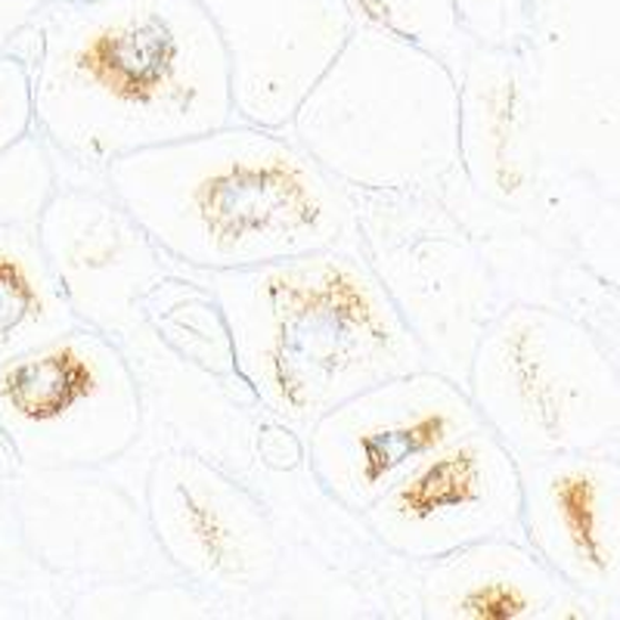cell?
Segmentation results:
<instances>
[{"label":"cell","mask_w":620,"mask_h":620,"mask_svg":"<svg viewBox=\"0 0 620 620\" xmlns=\"http://www.w3.org/2000/svg\"><path fill=\"white\" fill-rule=\"evenodd\" d=\"M29 66L38 131L90 171L239 119L199 0H81L47 22Z\"/></svg>","instance_id":"1"},{"label":"cell","mask_w":620,"mask_h":620,"mask_svg":"<svg viewBox=\"0 0 620 620\" xmlns=\"http://www.w3.org/2000/svg\"><path fill=\"white\" fill-rule=\"evenodd\" d=\"M103 178L171 261L202 273L339 249L360 233L348 187L289 128L237 119L121 156Z\"/></svg>","instance_id":"2"},{"label":"cell","mask_w":620,"mask_h":620,"mask_svg":"<svg viewBox=\"0 0 620 620\" xmlns=\"http://www.w3.org/2000/svg\"><path fill=\"white\" fill-rule=\"evenodd\" d=\"M208 292L239 382L301 434L363 388L429 367V348L382 273L348 246L218 270Z\"/></svg>","instance_id":"3"},{"label":"cell","mask_w":620,"mask_h":620,"mask_svg":"<svg viewBox=\"0 0 620 620\" xmlns=\"http://www.w3.org/2000/svg\"><path fill=\"white\" fill-rule=\"evenodd\" d=\"M289 131L344 187L426 190L462 162L459 74L426 47L357 26Z\"/></svg>","instance_id":"4"},{"label":"cell","mask_w":620,"mask_h":620,"mask_svg":"<svg viewBox=\"0 0 620 620\" xmlns=\"http://www.w3.org/2000/svg\"><path fill=\"white\" fill-rule=\"evenodd\" d=\"M466 388L516 457L587 450L611 419L608 379L587 332L564 313L509 304L474 341Z\"/></svg>","instance_id":"5"},{"label":"cell","mask_w":620,"mask_h":620,"mask_svg":"<svg viewBox=\"0 0 620 620\" xmlns=\"http://www.w3.org/2000/svg\"><path fill=\"white\" fill-rule=\"evenodd\" d=\"M0 429L26 469H97L140 438V382L112 336L81 323L0 363Z\"/></svg>","instance_id":"6"},{"label":"cell","mask_w":620,"mask_h":620,"mask_svg":"<svg viewBox=\"0 0 620 620\" xmlns=\"http://www.w3.org/2000/svg\"><path fill=\"white\" fill-rule=\"evenodd\" d=\"M481 426L469 388L422 367L320 416L304 431V459L326 497L363 518L426 459Z\"/></svg>","instance_id":"7"},{"label":"cell","mask_w":620,"mask_h":620,"mask_svg":"<svg viewBox=\"0 0 620 620\" xmlns=\"http://www.w3.org/2000/svg\"><path fill=\"white\" fill-rule=\"evenodd\" d=\"M147 524L164 559L202 590L249 596L280 574L282 543L264 506L192 450L152 462Z\"/></svg>","instance_id":"8"},{"label":"cell","mask_w":620,"mask_h":620,"mask_svg":"<svg viewBox=\"0 0 620 620\" xmlns=\"http://www.w3.org/2000/svg\"><path fill=\"white\" fill-rule=\"evenodd\" d=\"M388 552L434 561L457 549L521 533V469L488 426L447 443L363 516Z\"/></svg>","instance_id":"9"},{"label":"cell","mask_w":620,"mask_h":620,"mask_svg":"<svg viewBox=\"0 0 620 620\" xmlns=\"http://www.w3.org/2000/svg\"><path fill=\"white\" fill-rule=\"evenodd\" d=\"M221 34L239 119L289 128L354 34L348 0H199Z\"/></svg>","instance_id":"10"},{"label":"cell","mask_w":620,"mask_h":620,"mask_svg":"<svg viewBox=\"0 0 620 620\" xmlns=\"http://www.w3.org/2000/svg\"><path fill=\"white\" fill-rule=\"evenodd\" d=\"M38 237L81 323L109 336L140 323L147 298L168 277V254L109 190H60Z\"/></svg>","instance_id":"11"},{"label":"cell","mask_w":620,"mask_h":620,"mask_svg":"<svg viewBox=\"0 0 620 620\" xmlns=\"http://www.w3.org/2000/svg\"><path fill=\"white\" fill-rule=\"evenodd\" d=\"M524 543L571 587L596 590L620 571V478L583 450L518 457Z\"/></svg>","instance_id":"12"},{"label":"cell","mask_w":620,"mask_h":620,"mask_svg":"<svg viewBox=\"0 0 620 620\" xmlns=\"http://www.w3.org/2000/svg\"><path fill=\"white\" fill-rule=\"evenodd\" d=\"M531 69L512 50L488 47L462 62V171L497 206H521L533 187Z\"/></svg>","instance_id":"13"},{"label":"cell","mask_w":620,"mask_h":620,"mask_svg":"<svg viewBox=\"0 0 620 620\" xmlns=\"http://www.w3.org/2000/svg\"><path fill=\"white\" fill-rule=\"evenodd\" d=\"M561 580L524 540L497 537L429 561L422 611L447 620H533L574 614Z\"/></svg>","instance_id":"14"},{"label":"cell","mask_w":620,"mask_h":620,"mask_svg":"<svg viewBox=\"0 0 620 620\" xmlns=\"http://www.w3.org/2000/svg\"><path fill=\"white\" fill-rule=\"evenodd\" d=\"M81 326L34 227L0 223V363Z\"/></svg>","instance_id":"15"},{"label":"cell","mask_w":620,"mask_h":620,"mask_svg":"<svg viewBox=\"0 0 620 620\" xmlns=\"http://www.w3.org/2000/svg\"><path fill=\"white\" fill-rule=\"evenodd\" d=\"M44 133L29 131L0 152V223L34 227L44 218L47 206L60 192L57 164Z\"/></svg>","instance_id":"16"},{"label":"cell","mask_w":620,"mask_h":620,"mask_svg":"<svg viewBox=\"0 0 620 620\" xmlns=\"http://www.w3.org/2000/svg\"><path fill=\"white\" fill-rule=\"evenodd\" d=\"M34 128L31 66L19 57H0V152Z\"/></svg>","instance_id":"17"}]
</instances>
